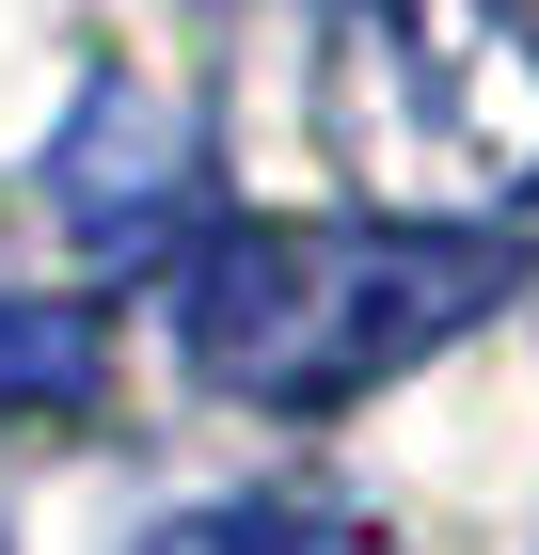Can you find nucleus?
<instances>
[{"instance_id": "20e7f679", "label": "nucleus", "mask_w": 539, "mask_h": 555, "mask_svg": "<svg viewBox=\"0 0 539 555\" xmlns=\"http://www.w3.org/2000/svg\"><path fill=\"white\" fill-rule=\"evenodd\" d=\"M175 555H318V540H301L286 508H222V524H191Z\"/></svg>"}, {"instance_id": "f257e3e1", "label": "nucleus", "mask_w": 539, "mask_h": 555, "mask_svg": "<svg viewBox=\"0 0 539 555\" xmlns=\"http://www.w3.org/2000/svg\"><path fill=\"white\" fill-rule=\"evenodd\" d=\"M524 286L492 222H222L175 270V349L239 413H349Z\"/></svg>"}, {"instance_id": "f03ea898", "label": "nucleus", "mask_w": 539, "mask_h": 555, "mask_svg": "<svg viewBox=\"0 0 539 555\" xmlns=\"http://www.w3.org/2000/svg\"><path fill=\"white\" fill-rule=\"evenodd\" d=\"M318 128L365 222L539 207V0H333Z\"/></svg>"}, {"instance_id": "7ed1b4c3", "label": "nucleus", "mask_w": 539, "mask_h": 555, "mask_svg": "<svg viewBox=\"0 0 539 555\" xmlns=\"http://www.w3.org/2000/svg\"><path fill=\"white\" fill-rule=\"evenodd\" d=\"M191 191H207V159H191V128H175L143 80H95L80 112H64V143H48V207H64V238L112 255V270L175 255Z\"/></svg>"}]
</instances>
